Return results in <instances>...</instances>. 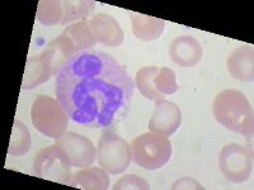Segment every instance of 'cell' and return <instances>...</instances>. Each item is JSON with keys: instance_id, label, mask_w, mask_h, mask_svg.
<instances>
[{"instance_id": "cell-1", "label": "cell", "mask_w": 254, "mask_h": 190, "mask_svg": "<svg viewBox=\"0 0 254 190\" xmlns=\"http://www.w3.org/2000/svg\"><path fill=\"white\" fill-rule=\"evenodd\" d=\"M56 99L74 123L108 130L127 118L135 83L116 58L102 51H79L56 76Z\"/></svg>"}, {"instance_id": "cell-2", "label": "cell", "mask_w": 254, "mask_h": 190, "mask_svg": "<svg viewBox=\"0 0 254 190\" xmlns=\"http://www.w3.org/2000/svg\"><path fill=\"white\" fill-rule=\"evenodd\" d=\"M214 117L226 130L244 136L247 140L253 137V107L247 96L239 90L226 89L215 96L212 103Z\"/></svg>"}, {"instance_id": "cell-3", "label": "cell", "mask_w": 254, "mask_h": 190, "mask_svg": "<svg viewBox=\"0 0 254 190\" xmlns=\"http://www.w3.org/2000/svg\"><path fill=\"white\" fill-rule=\"evenodd\" d=\"M32 124L36 130L52 140L66 132L69 115L58 99L49 95H38L31 108Z\"/></svg>"}, {"instance_id": "cell-4", "label": "cell", "mask_w": 254, "mask_h": 190, "mask_svg": "<svg viewBox=\"0 0 254 190\" xmlns=\"http://www.w3.org/2000/svg\"><path fill=\"white\" fill-rule=\"evenodd\" d=\"M132 160L145 170H159L172 157V144L168 137L155 133H144L131 142Z\"/></svg>"}, {"instance_id": "cell-5", "label": "cell", "mask_w": 254, "mask_h": 190, "mask_svg": "<svg viewBox=\"0 0 254 190\" xmlns=\"http://www.w3.org/2000/svg\"><path fill=\"white\" fill-rule=\"evenodd\" d=\"M132 160L131 146L120 135L104 130L97 146V161L110 175L125 173Z\"/></svg>"}, {"instance_id": "cell-6", "label": "cell", "mask_w": 254, "mask_h": 190, "mask_svg": "<svg viewBox=\"0 0 254 190\" xmlns=\"http://www.w3.org/2000/svg\"><path fill=\"white\" fill-rule=\"evenodd\" d=\"M71 167L66 152L56 143L38 151L33 160V174L37 178L63 185H69Z\"/></svg>"}, {"instance_id": "cell-7", "label": "cell", "mask_w": 254, "mask_h": 190, "mask_svg": "<svg viewBox=\"0 0 254 190\" xmlns=\"http://www.w3.org/2000/svg\"><path fill=\"white\" fill-rule=\"evenodd\" d=\"M219 166L229 182L242 184L253 175V150L252 147L229 143L222 147Z\"/></svg>"}, {"instance_id": "cell-8", "label": "cell", "mask_w": 254, "mask_h": 190, "mask_svg": "<svg viewBox=\"0 0 254 190\" xmlns=\"http://www.w3.org/2000/svg\"><path fill=\"white\" fill-rule=\"evenodd\" d=\"M56 144L63 147L74 167H89L97 157V148L88 137L76 132H65L56 140Z\"/></svg>"}, {"instance_id": "cell-9", "label": "cell", "mask_w": 254, "mask_h": 190, "mask_svg": "<svg viewBox=\"0 0 254 190\" xmlns=\"http://www.w3.org/2000/svg\"><path fill=\"white\" fill-rule=\"evenodd\" d=\"M182 123V112L173 101L165 100L164 98L155 101L153 115L149 121V130L164 137H171L178 131Z\"/></svg>"}, {"instance_id": "cell-10", "label": "cell", "mask_w": 254, "mask_h": 190, "mask_svg": "<svg viewBox=\"0 0 254 190\" xmlns=\"http://www.w3.org/2000/svg\"><path fill=\"white\" fill-rule=\"evenodd\" d=\"M89 26L95 41L108 47H120L124 44V31L112 15L98 13L89 19Z\"/></svg>"}, {"instance_id": "cell-11", "label": "cell", "mask_w": 254, "mask_h": 190, "mask_svg": "<svg viewBox=\"0 0 254 190\" xmlns=\"http://www.w3.org/2000/svg\"><path fill=\"white\" fill-rule=\"evenodd\" d=\"M169 55L174 63L182 67H193L202 60L201 44L192 36H178L172 41Z\"/></svg>"}, {"instance_id": "cell-12", "label": "cell", "mask_w": 254, "mask_h": 190, "mask_svg": "<svg viewBox=\"0 0 254 190\" xmlns=\"http://www.w3.org/2000/svg\"><path fill=\"white\" fill-rule=\"evenodd\" d=\"M54 75L51 56L47 51H42L38 56L29 57L24 67L22 90H31L50 80Z\"/></svg>"}, {"instance_id": "cell-13", "label": "cell", "mask_w": 254, "mask_h": 190, "mask_svg": "<svg viewBox=\"0 0 254 190\" xmlns=\"http://www.w3.org/2000/svg\"><path fill=\"white\" fill-rule=\"evenodd\" d=\"M226 69L234 79L244 83H252L254 79V49L253 46H240L230 52L226 60Z\"/></svg>"}, {"instance_id": "cell-14", "label": "cell", "mask_w": 254, "mask_h": 190, "mask_svg": "<svg viewBox=\"0 0 254 190\" xmlns=\"http://www.w3.org/2000/svg\"><path fill=\"white\" fill-rule=\"evenodd\" d=\"M108 175L102 167H84L72 175L69 187L84 190H107L111 184Z\"/></svg>"}, {"instance_id": "cell-15", "label": "cell", "mask_w": 254, "mask_h": 190, "mask_svg": "<svg viewBox=\"0 0 254 190\" xmlns=\"http://www.w3.org/2000/svg\"><path fill=\"white\" fill-rule=\"evenodd\" d=\"M132 33L137 40L154 41L163 35L165 22L159 18L145 15L141 13H131Z\"/></svg>"}, {"instance_id": "cell-16", "label": "cell", "mask_w": 254, "mask_h": 190, "mask_svg": "<svg viewBox=\"0 0 254 190\" xmlns=\"http://www.w3.org/2000/svg\"><path fill=\"white\" fill-rule=\"evenodd\" d=\"M45 51L49 52L50 56H51L52 70H54L55 76H58V74L63 69L64 65L67 62V60L78 52L75 45L72 44V41L64 33H61L60 36L54 38L51 42H49Z\"/></svg>"}, {"instance_id": "cell-17", "label": "cell", "mask_w": 254, "mask_h": 190, "mask_svg": "<svg viewBox=\"0 0 254 190\" xmlns=\"http://www.w3.org/2000/svg\"><path fill=\"white\" fill-rule=\"evenodd\" d=\"M63 33L72 41V44L75 45L78 52L92 49L97 44V41L92 33V29H90L89 19L69 24L66 28L64 29Z\"/></svg>"}, {"instance_id": "cell-18", "label": "cell", "mask_w": 254, "mask_h": 190, "mask_svg": "<svg viewBox=\"0 0 254 190\" xmlns=\"http://www.w3.org/2000/svg\"><path fill=\"white\" fill-rule=\"evenodd\" d=\"M95 3L89 0H67L64 1V18L61 24L66 26L74 20H88L94 15Z\"/></svg>"}, {"instance_id": "cell-19", "label": "cell", "mask_w": 254, "mask_h": 190, "mask_svg": "<svg viewBox=\"0 0 254 190\" xmlns=\"http://www.w3.org/2000/svg\"><path fill=\"white\" fill-rule=\"evenodd\" d=\"M159 67L156 66H145L137 71L135 78V87H137V90L140 94L146 98L147 100L156 101L159 99H163L160 93L156 90L155 85H154V79L158 75Z\"/></svg>"}, {"instance_id": "cell-20", "label": "cell", "mask_w": 254, "mask_h": 190, "mask_svg": "<svg viewBox=\"0 0 254 190\" xmlns=\"http://www.w3.org/2000/svg\"><path fill=\"white\" fill-rule=\"evenodd\" d=\"M31 133H29L28 127L20 122L19 119H14L12 128V135H10V141H9L8 155L12 156H22L27 153L31 148Z\"/></svg>"}, {"instance_id": "cell-21", "label": "cell", "mask_w": 254, "mask_h": 190, "mask_svg": "<svg viewBox=\"0 0 254 190\" xmlns=\"http://www.w3.org/2000/svg\"><path fill=\"white\" fill-rule=\"evenodd\" d=\"M64 18V1L41 0L37 6V19L41 24L51 27L61 24Z\"/></svg>"}, {"instance_id": "cell-22", "label": "cell", "mask_w": 254, "mask_h": 190, "mask_svg": "<svg viewBox=\"0 0 254 190\" xmlns=\"http://www.w3.org/2000/svg\"><path fill=\"white\" fill-rule=\"evenodd\" d=\"M154 85L156 90L164 96V95H173L178 92V85H177L176 72L168 67L159 69L158 75L154 79Z\"/></svg>"}, {"instance_id": "cell-23", "label": "cell", "mask_w": 254, "mask_h": 190, "mask_svg": "<svg viewBox=\"0 0 254 190\" xmlns=\"http://www.w3.org/2000/svg\"><path fill=\"white\" fill-rule=\"evenodd\" d=\"M113 190H149L150 185L144 178L137 175H125L120 180L115 183L112 187Z\"/></svg>"}, {"instance_id": "cell-24", "label": "cell", "mask_w": 254, "mask_h": 190, "mask_svg": "<svg viewBox=\"0 0 254 190\" xmlns=\"http://www.w3.org/2000/svg\"><path fill=\"white\" fill-rule=\"evenodd\" d=\"M172 190H203L205 187H202V184H199L198 182H196L194 179L192 178H182L174 182L171 187Z\"/></svg>"}]
</instances>
